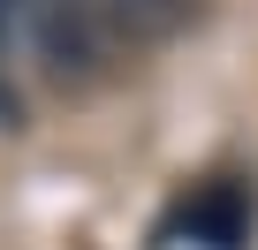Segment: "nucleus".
Wrapping results in <instances>:
<instances>
[{
	"label": "nucleus",
	"mask_w": 258,
	"mask_h": 250,
	"mask_svg": "<svg viewBox=\"0 0 258 250\" xmlns=\"http://www.w3.org/2000/svg\"><path fill=\"white\" fill-rule=\"evenodd\" d=\"M182 227L205 242V250H243L250 242V197L235 182H198L182 197Z\"/></svg>",
	"instance_id": "obj_2"
},
{
	"label": "nucleus",
	"mask_w": 258,
	"mask_h": 250,
	"mask_svg": "<svg viewBox=\"0 0 258 250\" xmlns=\"http://www.w3.org/2000/svg\"><path fill=\"white\" fill-rule=\"evenodd\" d=\"M8 38H16V0H0V129L23 121V99H16V84H8Z\"/></svg>",
	"instance_id": "obj_4"
},
{
	"label": "nucleus",
	"mask_w": 258,
	"mask_h": 250,
	"mask_svg": "<svg viewBox=\"0 0 258 250\" xmlns=\"http://www.w3.org/2000/svg\"><path fill=\"white\" fill-rule=\"evenodd\" d=\"M91 8H99L129 46H137V53H145V46H167L175 31L198 23V0H91Z\"/></svg>",
	"instance_id": "obj_3"
},
{
	"label": "nucleus",
	"mask_w": 258,
	"mask_h": 250,
	"mask_svg": "<svg viewBox=\"0 0 258 250\" xmlns=\"http://www.w3.org/2000/svg\"><path fill=\"white\" fill-rule=\"evenodd\" d=\"M16 38L31 46V61L69 84V91H91L106 76H121V61L137 53L91 0H16Z\"/></svg>",
	"instance_id": "obj_1"
}]
</instances>
